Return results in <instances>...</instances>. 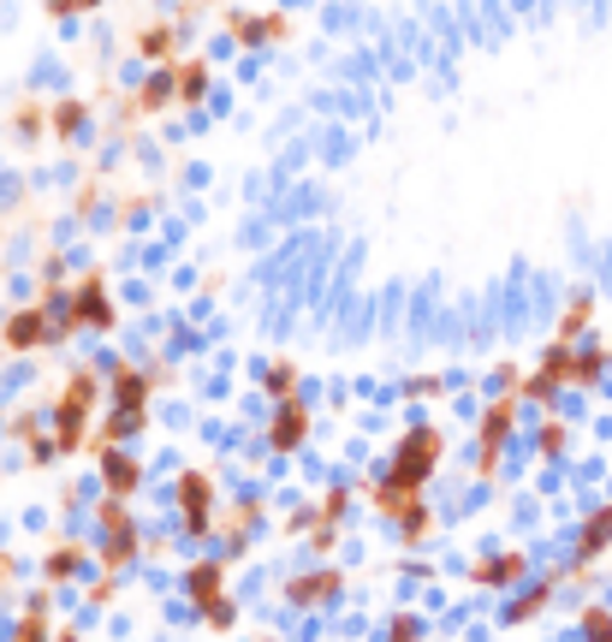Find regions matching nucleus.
<instances>
[{
	"instance_id": "10",
	"label": "nucleus",
	"mask_w": 612,
	"mask_h": 642,
	"mask_svg": "<svg viewBox=\"0 0 612 642\" xmlns=\"http://www.w3.org/2000/svg\"><path fill=\"white\" fill-rule=\"evenodd\" d=\"M101 488H108V500H131L143 488V464L131 452H108L101 458Z\"/></svg>"
},
{
	"instance_id": "18",
	"label": "nucleus",
	"mask_w": 612,
	"mask_h": 642,
	"mask_svg": "<svg viewBox=\"0 0 612 642\" xmlns=\"http://www.w3.org/2000/svg\"><path fill=\"white\" fill-rule=\"evenodd\" d=\"M589 321H594V291H577L559 316V345H577L582 333H589Z\"/></svg>"
},
{
	"instance_id": "37",
	"label": "nucleus",
	"mask_w": 612,
	"mask_h": 642,
	"mask_svg": "<svg viewBox=\"0 0 612 642\" xmlns=\"http://www.w3.org/2000/svg\"><path fill=\"white\" fill-rule=\"evenodd\" d=\"M202 619H209V624H214V631H226V624H232V601H214L209 612H202Z\"/></svg>"
},
{
	"instance_id": "26",
	"label": "nucleus",
	"mask_w": 612,
	"mask_h": 642,
	"mask_svg": "<svg viewBox=\"0 0 612 642\" xmlns=\"http://www.w3.org/2000/svg\"><path fill=\"white\" fill-rule=\"evenodd\" d=\"M96 523H101L108 535H137V530H131V518H125V506H120V500H101V506H96Z\"/></svg>"
},
{
	"instance_id": "9",
	"label": "nucleus",
	"mask_w": 612,
	"mask_h": 642,
	"mask_svg": "<svg viewBox=\"0 0 612 642\" xmlns=\"http://www.w3.org/2000/svg\"><path fill=\"white\" fill-rule=\"evenodd\" d=\"M42 340H48V303H24V310H12V321H7V345L12 352H36Z\"/></svg>"
},
{
	"instance_id": "34",
	"label": "nucleus",
	"mask_w": 612,
	"mask_h": 642,
	"mask_svg": "<svg viewBox=\"0 0 612 642\" xmlns=\"http://www.w3.org/2000/svg\"><path fill=\"white\" fill-rule=\"evenodd\" d=\"M19 642H48V624H42V612H31V619L19 624Z\"/></svg>"
},
{
	"instance_id": "36",
	"label": "nucleus",
	"mask_w": 612,
	"mask_h": 642,
	"mask_svg": "<svg viewBox=\"0 0 612 642\" xmlns=\"http://www.w3.org/2000/svg\"><path fill=\"white\" fill-rule=\"evenodd\" d=\"M286 31H291V24L280 19V12H268V19H262V42H280Z\"/></svg>"
},
{
	"instance_id": "35",
	"label": "nucleus",
	"mask_w": 612,
	"mask_h": 642,
	"mask_svg": "<svg viewBox=\"0 0 612 642\" xmlns=\"http://www.w3.org/2000/svg\"><path fill=\"white\" fill-rule=\"evenodd\" d=\"M333 542H340V523H322V518H315V535H310V547H333Z\"/></svg>"
},
{
	"instance_id": "7",
	"label": "nucleus",
	"mask_w": 612,
	"mask_h": 642,
	"mask_svg": "<svg viewBox=\"0 0 612 642\" xmlns=\"http://www.w3.org/2000/svg\"><path fill=\"white\" fill-rule=\"evenodd\" d=\"M179 512H185V530L197 535H209V512H214V482L202 476V471H185L179 476Z\"/></svg>"
},
{
	"instance_id": "1",
	"label": "nucleus",
	"mask_w": 612,
	"mask_h": 642,
	"mask_svg": "<svg viewBox=\"0 0 612 642\" xmlns=\"http://www.w3.org/2000/svg\"><path fill=\"white\" fill-rule=\"evenodd\" d=\"M441 452H446V434L441 429H411L399 441V452H392V464H387V476L381 482H369V500H375V512L392 518V523H404L422 506V488H429V476H434V464H441Z\"/></svg>"
},
{
	"instance_id": "3",
	"label": "nucleus",
	"mask_w": 612,
	"mask_h": 642,
	"mask_svg": "<svg viewBox=\"0 0 612 642\" xmlns=\"http://www.w3.org/2000/svg\"><path fill=\"white\" fill-rule=\"evenodd\" d=\"M512 434H518V392H500V399H488L482 429H476V476H482V482L500 471Z\"/></svg>"
},
{
	"instance_id": "2",
	"label": "nucleus",
	"mask_w": 612,
	"mask_h": 642,
	"mask_svg": "<svg viewBox=\"0 0 612 642\" xmlns=\"http://www.w3.org/2000/svg\"><path fill=\"white\" fill-rule=\"evenodd\" d=\"M101 392H108V381H101L96 369H71L60 405H54V452L84 446V429H90V411L101 405Z\"/></svg>"
},
{
	"instance_id": "21",
	"label": "nucleus",
	"mask_w": 612,
	"mask_h": 642,
	"mask_svg": "<svg viewBox=\"0 0 612 642\" xmlns=\"http://www.w3.org/2000/svg\"><path fill=\"white\" fill-rule=\"evenodd\" d=\"M268 399L274 405L298 399V363H274V369H268Z\"/></svg>"
},
{
	"instance_id": "24",
	"label": "nucleus",
	"mask_w": 612,
	"mask_h": 642,
	"mask_svg": "<svg viewBox=\"0 0 612 642\" xmlns=\"http://www.w3.org/2000/svg\"><path fill=\"white\" fill-rule=\"evenodd\" d=\"M547 601H553V583H535V589L523 595V601H512V612H505V619H512V624H523V619H535V612H542Z\"/></svg>"
},
{
	"instance_id": "8",
	"label": "nucleus",
	"mask_w": 612,
	"mask_h": 642,
	"mask_svg": "<svg viewBox=\"0 0 612 642\" xmlns=\"http://www.w3.org/2000/svg\"><path fill=\"white\" fill-rule=\"evenodd\" d=\"M108 387H113V405H120L125 417H143V405H149V387L155 381L137 369V363L120 357V363H113V375H108Z\"/></svg>"
},
{
	"instance_id": "22",
	"label": "nucleus",
	"mask_w": 612,
	"mask_h": 642,
	"mask_svg": "<svg viewBox=\"0 0 612 642\" xmlns=\"http://www.w3.org/2000/svg\"><path fill=\"white\" fill-rule=\"evenodd\" d=\"M131 560H137V535H108V542H101V565H108V572H120Z\"/></svg>"
},
{
	"instance_id": "17",
	"label": "nucleus",
	"mask_w": 612,
	"mask_h": 642,
	"mask_svg": "<svg viewBox=\"0 0 612 642\" xmlns=\"http://www.w3.org/2000/svg\"><path fill=\"white\" fill-rule=\"evenodd\" d=\"M607 547H612V500H607L589 523H582V530H577V560L589 565V560H601Z\"/></svg>"
},
{
	"instance_id": "13",
	"label": "nucleus",
	"mask_w": 612,
	"mask_h": 642,
	"mask_svg": "<svg viewBox=\"0 0 612 642\" xmlns=\"http://www.w3.org/2000/svg\"><path fill=\"white\" fill-rule=\"evenodd\" d=\"M523 572H530V560H523L518 547H505V553H493V560H476L470 583H482V589H505V583H518Z\"/></svg>"
},
{
	"instance_id": "27",
	"label": "nucleus",
	"mask_w": 612,
	"mask_h": 642,
	"mask_svg": "<svg viewBox=\"0 0 612 642\" xmlns=\"http://www.w3.org/2000/svg\"><path fill=\"white\" fill-rule=\"evenodd\" d=\"M226 31L244 42V48H256L262 42V19H251V12H226Z\"/></svg>"
},
{
	"instance_id": "31",
	"label": "nucleus",
	"mask_w": 612,
	"mask_h": 642,
	"mask_svg": "<svg viewBox=\"0 0 612 642\" xmlns=\"http://www.w3.org/2000/svg\"><path fill=\"white\" fill-rule=\"evenodd\" d=\"M416 637H422L416 612H399V619H392V637H387V642H416Z\"/></svg>"
},
{
	"instance_id": "29",
	"label": "nucleus",
	"mask_w": 612,
	"mask_h": 642,
	"mask_svg": "<svg viewBox=\"0 0 612 642\" xmlns=\"http://www.w3.org/2000/svg\"><path fill=\"white\" fill-rule=\"evenodd\" d=\"M535 441H542V458H553V452H559L565 441H571V429H565L559 417H547V422H542V434H535Z\"/></svg>"
},
{
	"instance_id": "11",
	"label": "nucleus",
	"mask_w": 612,
	"mask_h": 642,
	"mask_svg": "<svg viewBox=\"0 0 612 642\" xmlns=\"http://www.w3.org/2000/svg\"><path fill=\"white\" fill-rule=\"evenodd\" d=\"M137 54L155 71L179 66V24H143V31H137Z\"/></svg>"
},
{
	"instance_id": "6",
	"label": "nucleus",
	"mask_w": 612,
	"mask_h": 642,
	"mask_svg": "<svg viewBox=\"0 0 612 642\" xmlns=\"http://www.w3.org/2000/svg\"><path fill=\"white\" fill-rule=\"evenodd\" d=\"M310 429H315V411L303 399H291V405H274V422H268V446L274 452H298L303 441H310Z\"/></svg>"
},
{
	"instance_id": "5",
	"label": "nucleus",
	"mask_w": 612,
	"mask_h": 642,
	"mask_svg": "<svg viewBox=\"0 0 612 642\" xmlns=\"http://www.w3.org/2000/svg\"><path fill=\"white\" fill-rule=\"evenodd\" d=\"M84 328H96V333L113 328V303H108V291H101V274H84V280L71 286V303H66L60 333H84Z\"/></svg>"
},
{
	"instance_id": "12",
	"label": "nucleus",
	"mask_w": 612,
	"mask_h": 642,
	"mask_svg": "<svg viewBox=\"0 0 612 642\" xmlns=\"http://www.w3.org/2000/svg\"><path fill=\"white\" fill-rule=\"evenodd\" d=\"M340 572H333V565H327V572H303V577H291L286 583V601L291 607H322V601H333V595H340Z\"/></svg>"
},
{
	"instance_id": "32",
	"label": "nucleus",
	"mask_w": 612,
	"mask_h": 642,
	"mask_svg": "<svg viewBox=\"0 0 612 642\" xmlns=\"http://www.w3.org/2000/svg\"><path fill=\"white\" fill-rule=\"evenodd\" d=\"M42 12H54V19H78V12H96L90 0H48Z\"/></svg>"
},
{
	"instance_id": "15",
	"label": "nucleus",
	"mask_w": 612,
	"mask_h": 642,
	"mask_svg": "<svg viewBox=\"0 0 612 642\" xmlns=\"http://www.w3.org/2000/svg\"><path fill=\"white\" fill-rule=\"evenodd\" d=\"M167 101H179V84H173V66H167V71H149V78H143L137 90H131V101H125V108H137V113H162Z\"/></svg>"
},
{
	"instance_id": "25",
	"label": "nucleus",
	"mask_w": 612,
	"mask_h": 642,
	"mask_svg": "<svg viewBox=\"0 0 612 642\" xmlns=\"http://www.w3.org/2000/svg\"><path fill=\"white\" fill-rule=\"evenodd\" d=\"M256 518H262V506H256V500H238V512L226 518V542H232V547H244V535H251V523H256Z\"/></svg>"
},
{
	"instance_id": "23",
	"label": "nucleus",
	"mask_w": 612,
	"mask_h": 642,
	"mask_svg": "<svg viewBox=\"0 0 612 642\" xmlns=\"http://www.w3.org/2000/svg\"><path fill=\"white\" fill-rule=\"evenodd\" d=\"M84 120H90V108H84V101H60L48 125L60 131V137H78V131H84Z\"/></svg>"
},
{
	"instance_id": "28",
	"label": "nucleus",
	"mask_w": 612,
	"mask_h": 642,
	"mask_svg": "<svg viewBox=\"0 0 612 642\" xmlns=\"http://www.w3.org/2000/svg\"><path fill=\"white\" fill-rule=\"evenodd\" d=\"M582 637H589V642H612V612L589 607V612H582Z\"/></svg>"
},
{
	"instance_id": "4",
	"label": "nucleus",
	"mask_w": 612,
	"mask_h": 642,
	"mask_svg": "<svg viewBox=\"0 0 612 642\" xmlns=\"http://www.w3.org/2000/svg\"><path fill=\"white\" fill-rule=\"evenodd\" d=\"M571 375H577V345H559V340H553L547 352H542V369H535V375H523V381H518V399L553 405L565 387H571Z\"/></svg>"
},
{
	"instance_id": "33",
	"label": "nucleus",
	"mask_w": 612,
	"mask_h": 642,
	"mask_svg": "<svg viewBox=\"0 0 612 642\" xmlns=\"http://www.w3.org/2000/svg\"><path fill=\"white\" fill-rule=\"evenodd\" d=\"M404 392H411V399H434V392H441V375H416V381H404Z\"/></svg>"
},
{
	"instance_id": "38",
	"label": "nucleus",
	"mask_w": 612,
	"mask_h": 642,
	"mask_svg": "<svg viewBox=\"0 0 612 642\" xmlns=\"http://www.w3.org/2000/svg\"><path fill=\"white\" fill-rule=\"evenodd\" d=\"M19 131L31 137V131H42V108H19Z\"/></svg>"
},
{
	"instance_id": "20",
	"label": "nucleus",
	"mask_w": 612,
	"mask_h": 642,
	"mask_svg": "<svg viewBox=\"0 0 612 642\" xmlns=\"http://www.w3.org/2000/svg\"><path fill=\"white\" fill-rule=\"evenodd\" d=\"M601 369H607V345H582V352H577V375H571V387L589 392L594 381H601Z\"/></svg>"
},
{
	"instance_id": "19",
	"label": "nucleus",
	"mask_w": 612,
	"mask_h": 642,
	"mask_svg": "<svg viewBox=\"0 0 612 642\" xmlns=\"http://www.w3.org/2000/svg\"><path fill=\"white\" fill-rule=\"evenodd\" d=\"M173 84H179V108H197V101L209 96V66H202V60H179V66H173Z\"/></svg>"
},
{
	"instance_id": "30",
	"label": "nucleus",
	"mask_w": 612,
	"mask_h": 642,
	"mask_svg": "<svg viewBox=\"0 0 612 642\" xmlns=\"http://www.w3.org/2000/svg\"><path fill=\"white\" fill-rule=\"evenodd\" d=\"M345 506H352V494H345V488H333L327 500L315 506V518H322V523H340V518H345Z\"/></svg>"
},
{
	"instance_id": "16",
	"label": "nucleus",
	"mask_w": 612,
	"mask_h": 642,
	"mask_svg": "<svg viewBox=\"0 0 612 642\" xmlns=\"http://www.w3.org/2000/svg\"><path fill=\"white\" fill-rule=\"evenodd\" d=\"M84 565H90V542H60L48 560H42V577H48V583H71Z\"/></svg>"
},
{
	"instance_id": "14",
	"label": "nucleus",
	"mask_w": 612,
	"mask_h": 642,
	"mask_svg": "<svg viewBox=\"0 0 612 642\" xmlns=\"http://www.w3.org/2000/svg\"><path fill=\"white\" fill-rule=\"evenodd\" d=\"M221 577H226V565H221V560H197L191 572H185V595H191V601L209 612L214 601H226V595H221Z\"/></svg>"
}]
</instances>
